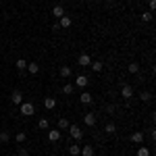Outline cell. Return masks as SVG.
Here are the masks:
<instances>
[{"instance_id":"obj_11","label":"cell","mask_w":156,"mask_h":156,"mask_svg":"<svg viewBox=\"0 0 156 156\" xmlns=\"http://www.w3.org/2000/svg\"><path fill=\"white\" fill-rule=\"evenodd\" d=\"M27 71L31 73V75H37L40 73V65L37 62H27Z\"/></svg>"},{"instance_id":"obj_13","label":"cell","mask_w":156,"mask_h":156,"mask_svg":"<svg viewBox=\"0 0 156 156\" xmlns=\"http://www.w3.org/2000/svg\"><path fill=\"white\" fill-rule=\"evenodd\" d=\"M131 142H133V144H142V142H144V133H142V131H135L131 135Z\"/></svg>"},{"instance_id":"obj_17","label":"cell","mask_w":156,"mask_h":156,"mask_svg":"<svg viewBox=\"0 0 156 156\" xmlns=\"http://www.w3.org/2000/svg\"><path fill=\"white\" fill-rule=\"evenodd\" d=\"M52 15H54V17H56V19H60V17H62V15H65V9H62V6H60V4H56V6H54V9H52Z\"/></svg>"},{"instance_id":"obj_19","label":"cell","mask_w":156,"mask_h":156,"mask_svg":"<svg viewBox=\"0 0 156 156\" xmlns=\"http://www.w3.org/2000/svg\"><path fill=\"white\" fill-rule=\"evenodd\" d=\"M15 67H17L19 71H25V69H27V60H25V58H17Z\"/></svg>"},{"instance_id":"obj_27","label":"cell","mask_w":156,"mask_h":156,"mask_svg":"<svg viewBox=\"0 0 156 156\" xmlns=\"http://www.w3.org/2000/svg\"><path fill=\"white\" fill-rule=\"evenodd\" d=\"M9 140H11V135H9V131H0V142H2V144H6Z\"/></svg>"},{"instance_id":"obj_8","label":"cell","mask_w":156,"mask_h":156,"mask_svg":"<svg viewBox=\"0 0 156 156\" xmlns=\"http://www.w3.org/2000/svg\"><path fill=\"white\" fill-rule=\"evenodd\" d=\"M75 83H77V87H85V85L90 83V79H87L85 75H77V79H75Z\"/></svg>"},{"instance_id":"obj_12","label":"cell","mask_w":156,"mask_h":156,"mask_svg":"<svg viewBox=\"0 0 156 156\" xmlns=\"http://www.w3.org/2000/svg\"><path fill=\"white\" fill-rule=\"evenodd\" d=\"M79 100H81V104H92V100H94V98H92L90 92H83V94L79 96Z\"/></svg>"},{"instance_id":"obj_9","label":"cell","mask_w":156,"mask_h":156,"mask_svg":"<svg viewBox=\"0 0 156 156\" xmlns=\"http://www.w3.org/2000/svg\"><path fill=\"white\" fill-rule=\"evenodd\" d=\"M44 106L48 108V110H52V108L56 106V98H52V96H48V98H44Z\"/></svg>"},{"instance_id":"obj_21","label":"cell","mask_w":156,"mask_h":156,"mask_svg":"<svg viewBox=\"0 0 156 156\" xmlns=\"http://www.w3.org/2000/svg\"><path fill=\"white\" fill-rule=\"evenodd\" d=\"M73 92H75V85H71V83L62 85V94H65V96H69V94H73Z\"/></svg>"},{"instance_id":"obj_26","label":"cell","mask_w":156,"mask_h":156,"mask_svg":"<svg viewBox=\"0 0 156 156\" xmlns=\"http://www.w3.org/2000/svg\"><path fill=\"white\" fill-rule=\"evenodd\" d=\"M137 156H150V148H146V146H142V148L137 150Z\"/></svg>"},{"instance_id":"obj_6","label":"cell","mask_w":156,"mask_h":156,"mask_svg":"<svg viewBox=\"0 0 156 156\" xmlns=\"http://www.w3.org/2000/svg\"><path fill=\"white\" fill-rule=\"evenodd\" d=\"M71 17H67V15H62V17H60L58 19V25H60V29H67V27H71Z\"/></svg>"},{"instance_id":"obj_32","label":"cell","mask_w":156,"mask_h":156,"mask_svg":"<svg viewBox=\"0 0 156 156\" xmlns=\"http://www.w3.org/2000/svg\"><path fill=\"white\" fill-rule=\"evenodd\" d=\"M87 2H94V0H87Z\"/></svg>"},{"instance_id":"obj_7","label":"cell","mask_w":156,"mask_h":156,"mask_svg":"<svg viewBox=\"0 0 156 156\" xmlns=\"http://www.w3.org/2000/svg\"><path fill=\"white\" fill-rule=\"evenodd\" d=\"M11 100H12V104H21V102H23V94H21L19 90H15L11 94Z\"/></svg>"},{"instance_id":"obj_28","label":"cell","mask_w":156,"mask_h":156,"mask_svg":"<svg viewBox=\"0 0 156 156\" xmlns=\"http://www.w3.org/2000/svg\"><path fill=\"white\" fill-rule=\"evenodd\" d=\"M152 21V12H142V23H150Z\"/></svg>"},{"instance_id":"obj_4","label":"cell","mask_w":156,"mask_h":156,"mask_svg":"<svg viewBox=\"0 0 156 156\" xmlns=\"http://www.w3.org/2000/svg\"><path fill=\"white\" fill-rule=\"evenodd\" d=\"M96 115H94V112H87V115H85L83 117V123L85 125H87V127H94V125H96Z\"/></svg>"},{"instance_id":"obj_5","label":"cell","mask_w":156,"mask_h":156,"mask_svg":"<svg viewBox=\"0 0 156 156\" xmlns=\"http://www.w3.org/2000/svg\"><path fill=\"white\" fill-rule=\"evenodd\" d=\"M90 62H92L90 54H79V58H77V65L79 67H90Z\"/></svg>"},{"instance_id":"obj_3","label":"cell","mask_w":156,"mask_h":156,"mask_svg":"<svg viewBox=\"0 0 156 156\" xmlns=\"http://www.w3.org/2000/svg\"><path fill=\"white\" fill-rule=\"evenodd\" d=\"M121 96L125 98V100H129V98L133 96V87H131V85H127V83H125L123 87H121Z\"/></svg>"},{"instance_id":"obj_14","label":"cell","mask_w":156,"mask_h":156,"mask_svg":"<svg viewBox=\"0 0 156 156\" xmlns=\"http://www.w3.org/2000/svg\"><path fill=\"white\" fill-rule=\"evenodd\" d=\"M58 73H60V77H62V79H67V77H71V67H67V65H62Z\"/></svg>"},{"instance_id":"obj_20","label":"cell","mask_w":156,"mask_h":156,"mask_svg":"<svg viewBox=\"0 0 156 156\" xmlns=\"http://www.w3.org/2000/svg\"><path fill=\"white\" fill-rule=\"evenodd\" d=\"M127 71L133 73V75H135V73H140V65H137V62H129V65H127Z\"/></svg>"},{"instance_id":"obj_15","label":"cell","mask_w":156,"mask_h":156,"mask_svg":"<svg viewBox=\"0 0 156 156\" xmlns=\"http://www.w3.org/2000/svg\"><path fill=\"white\" fill-rule=\"evenodd\" d=\"M90 65H92L94 73H100L102 69H104V62H102V60H94V62H90Z\"/></svg>"},{"instance_id":"obj_16","label":"cell","mask_w":156,"mask_h":156,"mask_svg":"<svg viewBox=\"0 0 156 156\" xmlns=\"http://www.w3.org/2000/svg\"><path fill=\"white\" fill-rule=\"evenodd\" d=\"M79 154L81 156H94V146H83Z\"/></svg>"},{"instance_id":"obj_2","label":"cell","mask_w":156,"mask_h":156,"mask_svg":"<svg viewBox=\"0 0 156 156\" xmlns=\"http://www.w3.org/2000/svg\"><path fill=\"white\" fill-rule=\"evenodd\" d=\"M69 133H71L73 140H77V142H79V140L83 137V129H79L77 125H69Z\"/></svg>"},{"instance_id":"obj_30","label":"cell","mask_w":156,"mask_h":156,"mask_svg":"<svg viewBox=\"0 0 156 156\" xmlns=\"http://www.w3.org/2000/svg\"><path fill=\"white\" fill-rule=\"evenodd\" d=\"M19 156H29V150H27V148H23V146H21V148H19Z\"/></svg>"},{"instance_id":"obj_1","label":"cell","mask_w":156,"mask_h":156,"mask_svg":"<svg viewBox=\"0 0 156 156\" xmlns=\"http://www.w3.org/2000/svg\"><path fill=\"white\" fill-rule=\"evenodd\" d=\"M19 112H21L23 117H34V115H36V106H34L31 102H21V104H19Z\"/></svg>"},{"instance_id":"obj_23","label":"cell","mask_w":156,"mask_h":156,"mask_svg":"<svg viewBox=\"0 0 156 156\" xmlns=\"http://www.w3.org/2000/svg\"><path fill=\"white\" fill-rule=\"evenodd\" d=\"M104 131H106V133H108V135H112V133L117 131V125H115V123H108L106 127H104Z\"/></svg>"},{"instance_id":"obj_25","label":"cell","mask_w":156,"mask_h":156,"mask_svg":"<svg viewBox=\"0 0 156 156\" xmlns=\"http://www.w3.org/2000/svg\"><path fill=\"white\" fill-rule=\"evenodd\" d=\"M69 125H71V123L67 119H58V129H69Z\"/></svg>"},{"instance_id":"obj_31","label":"cell","mask_w":156,"mask_h":156,"mask_svg":"<svg viewBox=\"0 0 156 156\" xmlns=\"http://www.w3.org/2000/svg\"><path fill=\"white\" fill-rule=\"evenodd\" d=\"M156 9V0H150V11H154Z\"/></svg>"},{"instance_id":"obj_10","label":"cell","mask_w":156,"mask_h":156,"mask_svg":"<svg viewBox=\"0 0 156 156\" xmlns=\"http://www.w3.org/2000/svg\"><path fill=\"white\" fill-rule=\"evenodd\" d=\"M48 140H50V142H58V140H60V129H50Z\"/></svg>"},{"instance_id":"obj_18","label":"cell","mask_w":156,"mask_h":156,"mask_svg":"<svg viewBox=\"0 0 156 156\" xmlns=\"http://www.w3.org/2000/svg\"><path fill=\"white\" fill-rule=\"evenodd\" d=\"M25 140H27V133L25 131H19L15 135V142H17V144H25Z\"/></svg>"},{"instance_id":"obj_22","label":"cell","mask_w":156,"mask_h":156,"mask_svg":"<svg viewBox=\"0 0 156 156\" xmlns=\"http://www.w3.org/2000/svg\"><path fill=\"white\" fill-rule=\"evenodd\" d=\"M140 100H142V102H150V100H152V92H142V94H140Z\"/></svg>"},{"instance_id":"obj_24","label":"cell","mask_w":156,"mask_h":156,"mask_svg":"<svg viewBox=\"0 0 156 156\" xmlns=\"http://www.w3.org/2000/svg\"><path fill=\"white\" fill-rule=\"evenodd\" d=\"M79 152H81L79 146H69V154H71V156H79Z\"/></svg>"},{"instance_id":"obj_29","label":"cell","mask_w":156,"mask_h":156,"mask_svg":"<svg viewBox=\"0 0 156 156\" xmlns=\"http://www.w3.org/2000/svg\"><path fill=\"white\" fill-rule=\"evenodd\" d=\"M48 125H50L48 119H40L37 121V127H40V129H48Z\"/></svg>"}]
</instances>
